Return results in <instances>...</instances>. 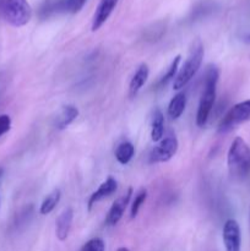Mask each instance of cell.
I'll list each match as a JSON object with an SVG mask.
<instances>
[{
    "mask_svg": "<svg viewBox=\"0 0 250 251\" xmlns=\"http://www.w3.org/2000/svg\"><path fill=\"white\" fill-rule=\"evenodd\" d=\"M218 78H220V70L217 66L208 65L206 69L203 90L201 93L200 102H199L198 113H196V124L200 127L205 126L215 105Z\"/></svg>",
    "mask_w": 250,
    "mask_h": 251,
    "instance_id": "1",
    "label": "cell"
},
{
    "mask_svg": "<svg viewBox=\"0 0 250 251\" xmlns=\"http://www.w3.org/2000/svg\"><path fill=\"white\" fill-rule=\"evenodd\" d=\"M227 166L230 176L243 180L250 174V147L242 137H235L227 154Z\"/></svg>",
    "mask_w": 250,
    "mask_h": 251,
    "instance_id": "2",
    "label": "cell"
},
{
    "mask_svg": "<svg viewBox=\"0 0 250 251\" xmlns=\"http://www.w3.org/2000/svg\"><path fill=\"white\" fill-rule=\"evenodd\" d=\"M203 55H205V49H203L202 42L199 38L195 39L191 44L185 63L183 64V66H181L180 70L176 74L175 78H174V90H181L190 82V80L196 75L201 64H202Z\"/></svg>",
    "mask_w": 250,
    "mask_h": 251,
    "instance_id": "3",
    "label": "cell"
},
{
    "mask_svg": "<svg viewBox=\"0 0 250 251\" xmlns=\"http://www.w3.org/2000/svg\"><path fill=\"white\" fill-rule=\"evenodd\" d=\"M0 14L14 27H22L29 22L32 9L27 0H0Z\"/></svg>",
    "mask_w": 250,
    "mask_h": 251,
    "instance_id": "4",
    "label": "cell"
},
{
    "mask_svg": "<svg viewBox=\"0 0 250 251\" xmlns=\"http://www.w3.org/2000/svg\"><path fill=\"white\" fill-rule=\"evenodd\" d=\"M247 122H250V100H243L228 110L218 125V132L225 134Z\"/></svg>",
    "mask_w": 250,
    "mask_h": 251,
    "instance_id": "5",
    "label": "cell"
},
{
    "mask_svg": "<svg viewBox=\"0 0 250 251\" xmlns=\"http://www.w3.org/2000/svg\"><path fill=\"white\" fill-rule=\"evenodd\" d=\"M179 142L175 135H168L159 141L150 153V163H164L175 156Z\"/></svg>",
    "mask_w": 250,
    "mask_h": 251,
    "instance_id": "6",
    "label": "cell"
},
{
    "mask_svg": "<svg viewBox=\"0 0 250 251\" xmlns=\"http://www.w3.org/2000/svg\"><path fill=\"white\" fill-rule=\"evenodd\" d=\"M223 243L225 251H240L242 248V232L239 223L235 220L225 221L223 226Z\"/></svg>",
    "mask_w": 250,
    "mask_h": 251,
    "instance_id": "7",
    "label": "cell"
},
{
    "mask_svg": "<svg viewBox=\"0 0 250 251\" xmlns=\"http://www.w3.org/2000/svg\"><path fill=\"white\" fill-rule=\"evenodd\" d=\"M132 193H134L132 188H129L126 190V193L123 194L118 200H115L114 202H113L112 207L109 208V211H108L107 213V217H105V225L109 226V227H113V226L119 223V221L122 220L123 216H124V212L125 210H126L127 205H129Z\"/></svg>",
    "mask_w": 250,
    "mask_h": 251,
    "instance_id": "8",
    "label": "cell"
},
{
    "mask_svg": "<svg viewBox=\"0 0 250 251\" xmlns=\"http://www.w3.org/2000/svg\"><path fill=\"white\" fill-rule=\"evenodd\" d=\"M118 1L119 0H100L97 9H96L95 15H93L92 26H91L92 32L98 31L107 22V20L109 19V16L114 11Z\"/></svg>",
    "mask_w": 250,
    "mask_h": 251,
    "instance_id": "9",
    "label": "cell"
},
{
    "mask_svg": "<svg viewBox=\"0 0 250 251\" xmlns=\"http://www.w3.org/2000/svg\"><path fill=\"white\" fill-rule=\"evenodd\" d=\"M117 190H118L117 180H115L113 176H108V178L105 179L100 186H98L97 190L93 191V193L91 194L90 199H88L87 201L88 211L92 210V207L97 202H100V201L104 200V199L109 198L110 195H113Z\"/></svg>",
    "mask_w": 250,
    "mask_h": 251,
    "instance_id": "10",
    "label": "cell"
},
{
    "mask_svg": "<svg viewBox=\"0 0 250 251\" xmlns=\"http://www.w3.org/2000/svg\"><path fill=\"white\" fill-rule=\"evenodd\" d=\"M74 220V210L71 207H66L63 212L58 216L55 222V234L60 242L68 239L70 234L71 226Z\"/></svg>",
    "mask_w": 250,
    "mask_h": 251,
    "instance_id": "11",
    "label": "cell"
},
{
    "mask_svg": "<svg viewBox=\"0 0 250 251\" xmlns=\"http://www.w3.org/2000/svg\"><path fill=\"white\" fill-rule=\"evenodd\" d=\"M150 75V69L147 66V64L142 63L141 65L137 68V70L135 71V74L132 75L131 80H130L129 83V96L131 98L136 97L137 93L140 92L144 85L146 83L147 78H149Z\"/></svg>",
    "mask_w": 250,
    "mask_h": 251,
    "instance_id": "12",
    "label": "cell"
},
{
    "mask_svg": "<svg viewBox=\"0 0 250 251\" xmlns=\"http://www.w3.org/2000/svg\"><path fill=\"white\" fill-rule=\"evenodd\" d=\"M78 117V109L75 107V105H64L61 108L60 113L56 115L55 120V127L58 130H64Z\"/></svg>",
    "mask_w": 250,
    "mask_h": 251,
    "instance_id": "13",
    "label": "cell"
},
{
    "mask_svg": "<svg viewBox=\"0 0 250 251\" xmlns=\"http://www.w3.org/2000/svg\"><path fill=\"white\" fill-rule=\"evenodd\" d=\"M186 107V96L184 92H179L171 100L168 105V115L173 120L179 119Z\"/></svg>",
    "mask_w": 250,
    "mask_h": 251,
    "instance_id": "14",
    "label": "cell"
},
{
    "mask_svg": "<svg viewBox=\"0 0 250 251\" xmlns=\"http://www.w3.org/2000/svg\"><path fill=\"white\" fill-rule=\"evenodd\" d=\"M164 134V117L163 113L159 109H156L152 117L151 125V139L152 141L158 142L163 139Z\"/></svg>",
    "mask_w": 250,
    "mask_h": 251,
    "instance_id": "15",
    "label": "cell"
},
{
    "mask_svg": "<svg viewBox=\"0 0 250 251\" xmlns=\"http://www.w3.org/2000/svg\"><path fill=\"white\" fill-rule=\"evenodd\" d=\"M135 153V147L131 142H122V144L118 145L117 150H115V158L119 162L120 164L125 166V164L129 163L132 159Z\"/></svg>",
    "mask_w": 250,
    "mask_h": 251,
    "instance_id": "16",
    "label": "cell"
},
{
    "mask_svg": "<svg viewBox=\"0 0 250 251\" xmlns=\"http://www.w3.org/2000/svg\"><path fill=\"white\" fill-rule=\"evenodd\" d=\"M60 198L61 193L59 189H54L50 194H48L47 198L43 200V202H42L41 208H39L41 215H49V213L56 207V205H58L59 201H60Z\"/></svg>",
    "mask_w": 250,
    "mask_h": 251,
    "instance_id": "17",
    "label": "cell"
},
{
    "mask_svg": "<svg viewBox=\"0 0 250 251\" xmlns=\"http://www.w3.org/2000/svg\"><path fill=\"white\" fill-rule=\"evenodd\" d=\"M180 60H181L180 55H176L175 58L173 59L172 64L169 65L168 70L166 71V74H164V75L159 78L158 82H157V87H163V86H166L169 81L173 80V78H175L176 74H178L179 63H180Z\"/></svg>",
    "mask_w": 250,
    "mask_h": 251,
    "instance_id": "18",
    "label": "cell"
},
{
    "mask_svg": "<svg viewBox=\"0 0 250 251\" xmlns=\"http://www.w3.org/2000/svg\"><path fill=\"white\" fill-rule=\"evenodd\" d=\"M146 199H147L146 189H141V190L135 195L134 201H132L131 203V208H130V217H131V220H134V218L139 215L140 208H141V206L145 203Z\"/></svg>",
    "mask_w": 250,
    "mask_h": 251,
    "instance_id": "19",
    "label": "cell"
},
{
    "mask_svg": "<svg viewBox=\"0 0 250 251\" xmlns=\"http://www.w3.org/2000/svg\"><path fill=\"white\" fill-rule=\"evenodd\" d=\"M105 250V244L103 242V239L100 238H93V239L88 240L86 244H83V247L81 248L80 251H104Z\"/></svg>",
    "mask_w": 250,
    "mask_h": 251,
    "instance_id": "20",
    "label": "cell"
},
{
    "mask_svg": "<svg viewBox=\"0 0 250 251\" xmlns=\"http://www.w3.org/2000/svg\"><path fill=\"white\" fill-rule=\"evenodd\" d=\"M86 1L87 0H66V11L71 12V14H77L78 11L82 10V7L85 6Z\"/></svg>",
    "mask_w": 250,
    "mask_h": 251,
    "instance_id": "21",
    "label": "cell"
},
{
    "mask_svg": "<svg viewBox=\"0 0 250 251\" xmlns=\"http://www.w3.org/2000/svg\"><path fill=\"white\" fill-rule=\"evenodd\" d=\"M11 129V118L7 114L0 115V136L6 134Z\"/></svg>",
    "mask_w": 250,
    "mask_h": 251,
    "instance_id": "22",
    "label": "cell"
},
{
    "mask_svg": "<svg viewBox=\"0 0 250 251\" xmlns=\"http://www.w3.org/2000/svg\"><path fill=\"white\" fill-rule=\"evenodd\" d=\"M117 251H130V250L126 249V248H119Z\"/></svg>",
    "mask_w": 250,
    "mask_h": 251,
    "instance_id": "23",
    "label": "cell"
},
{
    "mask_svg": "<svg viewBox=\"0 0 250 251\" xmlns=\"http://www.w3.org/2000/svg\"><path fill=\"white\" fill-rule=\"evenodd\" d=\"M2 172H4V171H2V169H1V168H0V176H2Z\"/></svg>",
    "mask_w": 250,
    "mask_h": 251,
    "instance_id": "24",
    "label": "cell"
}]
</instances>
